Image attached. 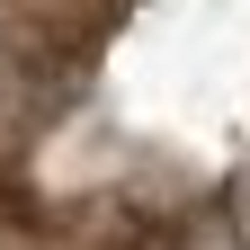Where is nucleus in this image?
I'll return each mask as SVG.
<instances>
[{"mask_svg":"<svg viewBox=\"0 0 250 250\" xmlns=\"http://www.w3.org/2000/svg\"><path fill=\"white\" fill-rule=\"evenodd\" d=\"M62 89H72V62H45L27 45H0V170L45 143V125L72 107Z\"/></svg>","mask_w":250,"mask_h":250,"instance_id":"obj_1","label":"nucleus"},{"mask_svg":"<svg viewBox=\"0 0 250 250\" xmlns=\"http://www.w3.org/2000/svg\"><path fill=\"white\" fill-rule=\"evenodd\" d=\"M134 0H0V45H27L45 62H81Z\"/></svg>","mask_w":250,"mask_h":250,"instance_id":"obj_2","label":"nucleus"}]
</instances>
